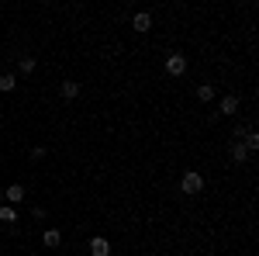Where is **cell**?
I'll use <instances>...</instances> for the list:
<instances>
[{"label":"cell","instance_id":"6da1fadb","mask_svg":"<svg viewBox=\"0 0 259 256\" xmlns=\"http://www.w3.org/2000/svg\"><path fill=\"white\" fill-rule=\"evenodd\" d=\"M180 191H183V194H200V191H204V177L194 173V170L183 173V177H180Z\"/></svg>","mask_w":259,"mask_h":256},{"label":"cell","instance_id":"7a4b0ae2","mask_svg":"<svg viewBox=\"0 0 259 256\" xmlns=\"http://www.w3.org/2000/svg\"><path fill=\"white\" fill-rule=\"evenodd\" d=\"M166 73H169V77H183V73H187V56H183V52H169V56H166Z\"/></svg>","mask_w":259,"mask_h":256},{"label":"cell","instance_id":"3957f363","mask_svg":"<svg viewBox=\"0 0 259 256\" xmlns=\"http://www.w3.org/2000/svg\"><path fill=\"white\" fill-rule=\"evenodd\" d=\"M218 115H225V118H232V115H239V97L235 94H225L218 104Z\"/></svg>","mask_w":259,"mask_h":256},{"label":"cell","instance_id":"277c9868","mask_svg":"<svg viewBox=\"0 0 259 256\" xmlns=\"http://www.w3.org/2000/svg\"><path fill=\"white\" fill-rule=\"evenodd\" d=\"M132 28H135L139 35H145V31L152 28V14H149V11H139V14L132 18Z\"/></svg>","mask_w":259,"mask_h":256},{"label":"cell","instance_id":"5b68a950","mask_svg":"<svg viewBox=\"0 0 259 256\" xmlns=\"http://www.w3.org/2000/svg\"><path fill=\"white\" fill-rule=\"evenodd\" d=\"M90 256H111V242L104 236H94L90 239Z\"/></svg>","mask_w":259,"mask_h":256},{"label":"cell","instance_id":"8992f818","mask_svg":"<svg viewBox=\"0 0 259 256\" xmlns=\"http://www.w3.org/2000/svg\"><path fill=\"white\" fill-rule=\"evenodd\" d=\"M4 201H11V208L21 204V201H24V187H21V184H11V187L4 191Z\"/></svg>","mask_w":259,"mask_h":256},{"label":"cell","instance_id":"52a82bcc","mask_svg":"<svg viewBox=\"0 0 259 256\" xmlns=\"http://www.w3.org/2000/svg\"><path fill=\"white\" fill-rule=\"evenodd\" d=\"M59 94H62V100H73V97H80V83L76 80H66L59 87Z\"/></svg>","mask_w":259,"mask_h":256},{"label":"cell","instance_id":"ba28073f","mask_svg":"<svg viewBox=\"0 0 259 256\" xmlns=\"http://www.w3.org/2000/svg\"><path fill=\"white\" fill-rule=\"evenodd\" d=\"M41 242H45L49 249H56V246L62 242V232L59 229H45V232H41Z\"/></svg>","mask_w":259,"mask_h":256},{"label":"cell","instance_id":"9c48e42d","mask_svg":"<svg viewBox=\"0 0 259 256\" xmlns=\"http://www.w3.org/2000/svg\"><path fill=\"white\" fill-rule=\"evenodd\" d=\"M214 94H218V90H214V83H200V87H197V100H204V104H211Z\"/></svg>","mask_w":259,"mask_h":256},{"label":"cell","instance_id":"30bf717a","mask_svg":"<svg viewBox=\"0 0 259 256\" xmlns=\"http://www.w3.org/2000/svg\"><path fill=\"white\" fill-rule=\"evenodd\" d=\"M35 66H38L35 56H21V62H18V69L24 73V77H31V73H35Z\"/></svg>","mask_w":259,"mask_h":256},{"label":"cell","instance_id":"8fae6325","mask_svg":"<svg viewBox=\"0 0 259 256\" xmlns=\"http://www.w3.org/2000/svg\"><path fill=\"white\" fill-rule=\"evenodd\" d=\"M232 159H235V163H245V159H249V149H245L242 142H232Z\"/></svg>","mask_w":259,"mask_h":256},{"label":"cell","instance_id":"7c38bea8","mask_svg":"<svg viewBox=\"0 0 259 256\" xmlns=\"http://www.w3.org/2000/svg\"><path fill=\"white\" fill-rule=\"evenodd\" d=\"M14 87H18V77H14V73H4V77H0V90H4V94H11Z\"/></svg>","mask_w":259,"mask_h":256},{"label":"cell","instance_id":"4fadbf2b","mask_svg":"<svg viewBox=\"0 0 259 256\" xmlns=\"http://www.w3.org/2000/svg\"><path fill=\"white\" fill-rule=\"evenodd\" d=\"M18 218V208H11V204H0V222H14Z\"/></svg>","mask_w":259,"mask_h":256},{"label":"cell","instance_id":"5bb4252c","mask_svg":"<svg viewBox=\"0 0 259 256\" xmlns=\"http://www.w3.org/2000/svg\"><path fill=\"white\" fill-rule=\"evenodd\" d=\"M0 204H4V191H0Z\"/></svg>","mask_w":259,"mask_h":256},{"label":"cell","instance_id":"9a60e30c","mask_svg":"<svg viewBox=\"0 0 259 256\" xmlns=\"http://www.w3.org/2000/svg\"><path fill=\"white\" fill-rule=\"evenodd\" d=\"M180 256H187V253H180Z\"/></svg>","mask_w":259,"mask_h":256}]
</instances>
